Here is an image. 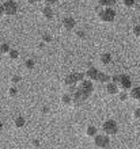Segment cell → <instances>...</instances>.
<instances>
[{
    "mask_svg": "<svg viewBox=\"0 0 140 149\" xmlns=\"http://www.w3.org/2000/svg\"><path fill=\"white\" fill-rule=\"evenodd\" d=\"M112 81L116 83L121 91H128L129 88H132V81L128 74H114L112 76Z\"/></svg>",
    "mask_w": 140,
    "mask_h": 149,
    "instance_id": "obj_1",
    "label": "cell"
},
{
    "mask_svg": "<svg viewBox=\"0 0 140 149\" xmlns=\"http://www.w3.org/2000/svg\"><path fill=\"white\" fill-rule=\"evenodd\" d=\"M8 54H10V58L11 60H16L19 57V52L15 50V49H11V50L8 52Z\"/></svg>",
    "mask_w": 140,
    "mask_h": 149,
    "instance_id": "obj_21",
    "label": "cell"
},
{
    "mask_svg": "<svg viewBox=\"0 0 140 149\" xmlns=\"http://www.w3.org/2000/svg\"><path fill=\"white\" fill-rule=\"evenodd\" d=\"M99 61H101L102 65H108V64L112 63V54L110 53H103V54L99 56Z\"/></svg>",
    "mask_w": 140,
    "mask_h": 149,
    "instance_id": "obj_13",
    "label": "cell"
},
{
    "mask_svg": "<svg viewBox=\"0 0 140 149\" xmlns=\"http://www.w3.org/2000/svg\"><path fill=\"white\" fill-rule=\"evenodd\" d=\"M109 76L106 73H103V72H101L99 73V76H98V80H97V83H101V84H103V83H109Z\"/></svg>",
    "mask_w": 140,
    "mask_h": 149,
    "instance_id": "obj_19",
    "label": "cell"
},
{
    "mask_svg": "<svg viewBox=\"0 0 140 149\" xmlns=\"http://www.w3.org/2000/svg\"><path fill=\"white\" fill-rule=\"evenodd\" d=\"M106 94L109 95H116L118 94V86H117L116 83H106Z\"/></svg>",
    "mask_w": 140,
    "mask_h": 149,
    "instance_id": "obj_10",
    "label": "cell"
},
{
    "mask_svg": "<svg viewBox=\"0 0 140 149\" xmlns=\"http://www.w3.org/2000/svg\"><path fill=\"white\" fill-rule=\"evenodd\" d=\"M25 123H26V121H25L23 117H16L15 121H14V125H15L16 129H22L25 126Z\"/></svg>",
    "mask_w": 140,
    "mask_h": 149,
    "instance_id": "obj_16",
    "label": "cell"
},
{
    "mask_svg": "<svg viewBox=\"0 0 140 149\" xmlns=\"http://www.w3.org/2000/svg\"><path fill=\"white\" fill-rule=\"evenodd\" d=\"M118 99H120L121 102H125L128 99V92L127 91H121L120 94H118Z\"/></svg>",
    "mask_w": 140,
    "mask_h": 149,
    "instance_id": "obj_24",
    "label": "cell"
},
{
    "mask_svg": "<svg viewBox=\"0 0 140 149\" xmlns=\"http://www.w3.org/2000/svg\"><path fill=\"white\" fill-rule=\"evenodd\" d=\"M80 88H83L84 91H87V92H93L94 91V86H93V81L91 80H83V81H80Z\"/></svg>",
    "mask_w": 140,
    "mask_h": 149,
    "instance_id": "obj_11",
    "label": "cell"
},
{
    "mask_svg": "<svg viewBox=\"0 0 140 149\" xmlns=\"http://www.w3.org/2000/svg\"><path fill=\"white\" fill-rule=\"evenodd\" d=\"M41 14H42V16L45 18V19H48V20L53 19V10H52L51 6H46V7H44L42 11H41Z\"/></svg>",
    "mask_w": 140,
    "mask_h": 149,
    "instance_id": "obj_12",
    "label": "cell"
},
{
    "mask_svg": "<svg viewBox=\"0 0 140 149\" xmlns=\"http://www.w3.org/2000/svg\"><path fill=\"white\" fill-rule=\"evenodd\" d=\"M101 7H113L117 3V0H98Z\"/></svg>",
    "mask_w": 140,
    "mask_h": 149,
    "instance_id": "obj_17",
    "label": "cell"
},
{
    "mask_svg": "<svg viewBox=\"0 0 140 149\" xmlns=\"http://www.w3.org/2000/svg\"><path fill=\"white\" fill-rule=\"evenodd\" d=\"M98 18L103 23H112L116 19V11L112 7H102L98 11Z\"/></svg>",
    "mask_w": 140,
    "mask_h": 149,
    "instance_id": "obj_2",
    "label": "cell"
},
{
    "mask_svg": "<svg viewBox=\"0 0 140 149\" xmlns=\"http://www.w3.org/2000/svg\"><path fill=\"white\" fill-rule=\"evenodd\" d=\"M34 65H35L34 60L27 58V60H26V61H25V67L27 68V69H33V68H34Z\"/></svg>",
    "mask_w": 140,
    "mask_h": 149,
    "instance_id": "obj_23",
    "label": "cell"
},
{
    "mask_svg": "<svg viewBox=\"0 0 140 149\" xmlns=\"http://www.w3.org/2000/svg\"><path fill=\"white\" fill-rule=\"evenodd\" d=\"M61 23H63V29L67 30V31H71V30L75 27V19L72 16H65V18L63 19Z\"/></svg>",
    "mask_w": 140,
    "mask_h": 149,
    "instance_id": "obj_9",
    "label": "cell"
},
{
    "mask_svg": "<svg viewBox=\"0 0 140 149\" xmlns=\"http://www.w3.org/2000/svg\"><path fill=\"white\" fill-rule=\"evenodd\" d=\"M3 8H4V14L8 16L15 15L16 12H18V4H16L14 0H7V1L3 4Z\"/></svg>",
    "mask_w": 140,
    "mask_h": 149,
    "instance_id": "obj_7",
    "label": "cell"
},
{
    "mask_svg": "<svg viewBox=\"0 0 140 149\" xmlns=\"http://www.w3.org/2000/svg\"><path fill=\"white\" fill-rule=\"evenodd\" d=\"M52 41V37L49 36V34H45L44 36V42H51Z\"/></svg>",
    "mask_w": 140,
    "mask_h": 149,
    "instance_id": "obj_30",
    "label": "cell"
},
{
    "mask_svg": "<svg viewBox=\"0 0 140 149\" xmlns=\"http://www.w3.org/2000/svg\"><path fill=\"white\" fill-rule=\"evenodd\" d=\"M42 111H44V113H48V111H49V109H48V107H44Z\"/></svg>",
    "mask_w": 140,
    "mask_h": 149,
    "instance_id": "obj_35",
    "label": "cell"
},
{
    "mask_svg": "<svg viewBox=\"0 0 140 149\" xmlns=\"http://www.w3.org/2000/svg\"><path fill=\"white\" fill-rule=\"evenodd\" d=\"M33 145H34V146H38L39 145V141H38V140H34V141H33Z\"/></svg>",
    "mask_w": 140,
    "mask_h": 149,
    "instance_id": "obj_33",
    "label": "cell"
},
{
    "mask_svg": "<svg viewBox=\"0 0 140 149\" xmlns=\"http://www.w3.org/2000/svg\"><path fill=\"white\" fill-rule=\"evenodd\" d=\"M97 127H95V126H89V127H87V129H86V136H89V137H95V136H97Z\"/></svg>",
    "mask_w": 140,
    "mask_h": 149,
    "instance_id": "obj_18",
    "label": "cell"
},
{
    "mask_svg": "<svg viewBox=\"0 0 140 149\" xmlns=\"http://www.w3.org/2000/svg\"><path fill=\"white\" fill-rule=\"evenodd\" d=\"M137 102H139V107H140V100H137Z\"/></svg>",
    "mask_w": 140,
    "mask_h": 149,
    "instance_id": "obj_38",
    "label": "cell"
},
{
    "mask_svg": "<svg viewBox=\"0 0 140 149\" xmlns=\"http://www.w3.org/2000/svg\"><path fill=\"white\" fill-rule=\"evenodd\" d=\"M133 118L135 119H140V107H137L136 110H133Z\"/></svg>",
    "mask_w": 140,
    "mask_h": 149,
    "instance_id": "obj_26",
    "label": "cell"
},
{
    "mask_svg": "<svg viewBox=\"0 0 140 149\" xmlns=\"http://www.w3.org/2000/svg\"><path fill=\"white\" fill-rule=\"evenodd\" d=\"M72 102H74V96L71 94H65L63 95L61 98V103L64 104V106H70V104H72Z\"/></svg>",
    "mask_w": 140,
    "mask_h": 149,
    "instance_id": "obj_15",
    "label": "cell"
},
{
    "mask_svg": "<svg viewBox=\"0 0 140 149\" xmlns=\"http://www.w3.org/2000/svg\"><path fill=\"white\" fill-rule=\"evenodd\" d=\"M99 73H101V71H98L97 68L90 67L89 69H87V72H86V77L89 79V80H91V81H97Z\"/></svg>",
    "mask_w": 140,
    "mask_h": 149,
    "instance_id": "obj_8",
    "label": "cell"
},
{
    "mask_svg": "<svg viewBox=\"0 0 140 149\" xmlns=\"http://www.w3.org/2000/svg\"><path fill=\"white\" fill-rule=\"evenodd\" d=\"M11 81L14 83V84H16V83H19V81H20V77H19V76H14Z\"/></svg>",
    "mask_w": 140,
    "mask_h": 149,
    "instance_id": "obj_31",
    "label": "cell"
},
{
    "mask_svg": "<svg viewBox=\"0 0 140 149\" xmlns=\"http://www.w3.org/2000/svg\"><path fill=\"white\" fill-rule=\"evenodd\" d=\"M1 130H3V123L0 122V132H1Z\"/></svg>",
    "mask_w": 140,
    "mask_h": 149,
    "instance_id": "obj_36",
    "label": "cell"
},
{
    "mask_svg": "<svg viewBox=\"0 0 140 149\" xmlns=\"http://www.w3.org/2000/svg\"><path fill=\"white\" fill-rule=\"evenodd\" d=\"M129 96L135 100H140V87H133L129 91Z\"/></svg>",
    "mask_w": 140,
    "mask_h": 149,
    "instance_id": "obj_14",
    "label": "cell"
},
{
    "mask_svg": "<svg viewBox=\"0 0 140 149\" xmlns=\"http://www.w3.org/2000/svg\"><path fill=\"white\" fill-rule=\"evenodd\" d=\"M76 36H78L79 37V38H86V33L84 31H83V30H79V31L78 33H76Z\"/></svg>",
    "mask_w": 140,
    "mask_h": 149,
    "instance_id": "obj_28",
    "label": "cell"
},
{
    "mask_svg": "<svg viewBox=\"0 0 140 149\" xmlns=\"http://www.w3.org/2000/svg\"><path fill=\"white\" fill-rule=\"evenodd\" d=\"M90 92H87V91H84L83 88H80L79 87L78 90H76V92H75L72 96H74V102H72V104H75V106H80V104H83L84 102H87V99H90Z\"/></svg>",
    "mask_w": 140,
    "mask_h": 149,
    "instance_id": "obj_3",
    "label": "cell"
},
{
    "mask_svg": "<svg viewBox=\"0 0 140 149\" xmlns=\"http://www.w3.org/2000/svg\"><path fill=\"white\" fill-rule=\"evenodd\" d=\"M122 4H124L127 8H132L135 4H136V0H122Z\"/></svg>",
    "mask_w": 140,
    "mask_h": 149,
    "instance_id": "obj_22",
    "label": "cell"
},
{
    "mask_svg": "<svg viewBox=\"0 0 140 149\" xmlns=\"http://www.w3.org/2000/svg\"><path fill=\"white\" fill-rule=\"evenodd\" d=\"M16 94H18L16 88H10V91H8V95H10V96H16Z\"/></svg>",
    "mask_w": 140,
    "mask_h": 149,
    "instance_id": "obj_27",
    "label": "cell"
},
{
    "mask_svg": "<svg viewBox=\"0 0 140 149\" xmlns=\"http://www.w3.org/2000/svg\"><path fill=\"white\" fill-rule=\"evenodd\" d=\"M10 50H11V49H10V46H8V43H6V42L0 43V56L6 54V53H8Z\"/></svg>",
    "mask_w": 140,
    "mask_h": 149,
    "instance_id": "obj_20",
    "label": "cell"
},
{
    "mask_svg": "<svg viewBox=\"0 0 140 149\" xmlns=\"http://www.w3.org/2000/svg\"><path fill=\"white\" fill-rule=\"evenodd\" d=\"M109 144H110V140H109V136H108V134H97V136L94 137V145L99 149L108 148Z\"/></svg>",
    "mask_w": 140,
    "mask_h": 149,
    "instance_id": "obj_6",
    "label": "cell"
},
{
    "mask_svg": "<svg viewBox=\"0 0 140 149\" xmlns=\"http://www.w3.org/2000/svg\"><path fill=\"white\" fill-rule=\"evenodd\" d=\"M37 1H38V0H27V3H29V4H35Z\"/></svg>",
    "mask_w": 140,
    "mask_h": 149,
    "instance_id": "obj_34",
    "label": "cell"
},
{
    "mask_svg": "<svg viewBox=\"0 0 140 149\" xmlns=\"http://www.w3.org/2000/svg\"><path fill=\"white\" fill-rule=\"evenodd\" d=\"M3 15H6V14H4V8H3V4H1V6H0V19H1Z\"/></svg>",
    "mask_w": 140,
    "mask_h": 149,
    "instance_id": "obj_32",
    "label": "cell"
},
{
    "mask_svg": "<svg viewBox=\"0 0 140 149\" xmlns=\"http://www.w3.org/2000/svg\"><path fill=\"white\" fill-rule=\"evenodd\" d=\"M57 1H58V0H46L45 3H46V6H55Z\"/></svg>",
    "mask_w": 140,
    "mask_h": 149,
    "instance_id": "obj_29",
    "label": "cell"
},
{
    "mask_svg": "<svg viewBox=\"0 0 140 149\" xmlns=\"http://www.w3.org/2000/svg\"><path fill=\"white\" fill-rule=\"evenodd\" d=\"M84 76L86 74L83 73H79V72H74V73H70L64 79V86H72V84H78V83L83 81L84 80Z\"/></svg>",
    "mask_w": 140,
    "mask_h": 149,
    "instance_id": "obj_4",
    "label": "cell"
},
{
    "mask_svg": "<svg viewBox=\"0 0 140 149\" xmlns=\"http://www.w3.org/2000/svg\"><path fill=\"white\" fill-rule=\"evenodd\" d=\"M38 1H46V0H38Z\"/></svg>",
    "mask_w": 140,
    "mask_h": 149,
    "instance_id": "obj_37",
    "label": "cell"
},
{
    "mask_svg": "<svg viewBox=\"0 0 140 149\" xmlns=\"http://www.w3.org/2000/svg\"><path fill=\"white\" fill-rule=\"evenodd\" d=\"M132 33L136 38H140V24H137V26H135V27L132 29Z\"/></svg>",
    "mask_w": 140,
    "mask_h": 149,
    "instance_id": "obj_25",
    "label": "cell"
},
{
    "mask_svg": "<svg viewBox=\"0 0 140 149\" xmlns=\"http://www.w3.org/2000/svg\"><path fill=\"white\" fill-rule=\"evenodd\" d=\"M102 129H103L105 134H108V136H114V134H117V132H118V125H117L116 121L108 119V121L103 122Z\"/></svg>",
    "mask_w": 140,
    "mask_h": 149,
    "instance_id": "obj_5",
    "label": "cell"
}]
</instances>
